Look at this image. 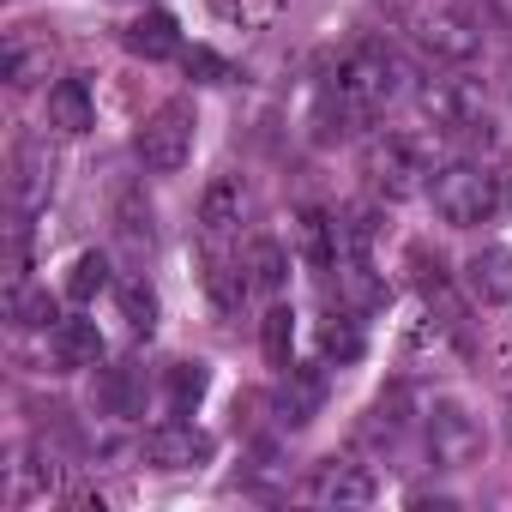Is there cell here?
Here are the masks:
<instances>
[{
    "mask_svg": "<svg viewBox=\"0 0 512 512\" xmlns=\"http://www.w3.org/2000/svg\"><path fill=\"white\" fill-rule=\"evenodd\" d=\"M428 199H434V211L452 229H476V223H488V217L506 211L512 181L500 169H488V163H446V169L428 175Z\"/></svg>",
    "mask_w": 512,
    "mask_h": 512,
    "instance_id": "1",
    "label": "cell"
},
{
    "mask_svg": "<svg viewBox=\"0 0 512 512\" xmlns=\"http://www.w3.org/2000/svg\"><path fill=\"white\" fill-rule=\"evenodd\" d=\"M398 85H404V67H398V55L386 49V43H356L344 61H338V97L356 109V115H368V109H380V103H392L398 97Z\"/></svg>",
    "mask_w": 512,
    "mask_h": 512,
    "instance_id": "2",
    "label": "cell"
},
{
    "mask_svg": "<svg viewBox=\"0 0 512 512\" xmlns=\"http://www.w3.org/2000/svg\"><path fill=\"white\" fill-rule=\"evenodd\" d=\"M193 109L187 103H163V109H151L145 115V127L133 133V151H139V163L151 169V175H175V169H187V157H193Z\"/></svg>",
    "mask_w": 512,
    "mask_h": 512,
    "instance_id": "3",
    "label": "cell"
},
{
    "mask_svg": "<svg viewBox=\"0 0 512 512\" xmlns=\"http://www.w3.org/2000/svg\"><path fill=\"white\" fill-rule=\"evenodd\" d=\"M482 446H488V434L464 404H434L428 410V458L440 470H470L482 458Z\"/></svg>",
    "mask_w": 512,
    "mask_h": 512,
    "instance_id": "4",
    "label": "cell"
},
{
    "mask_svg": "<svg viewBox=\"0 0 512 512\" xmlns=\"http://www.w3.org/2000/svg\"><path fill=\"white\" fill-rule=\"evenodd\" d=\"M476 25L482 19L470 7H440V13L422 19V49L434 61H476V49H482V31Z\"/></svg>",
    "mask_w": 512,
    "mask_h": 512,
    "instance_id": "5",
    "label": "cell"
},
{
    "mask_svg": "<svg viewBox=\"0 0 512 512\" xmlns=\"http://www.w3.org/2000/svg\"><path fill=\"white\" fill-rule=\"evenodd\" d=\"M368 175H374V187H380L386 199H404V193L416 187V175H428V169H422V157L410 151V139L386 133V139L368 145Z\"/></svg>",
    "mask_w": 512,
    "mask_h": 512,
    "instance_id": "6",
    "label": "cell"
},
{
    "mask_svg": "<svg viewBox=\"0 0 512 512\" xmlns=\"http://www.w3.org/2000/svg\"><path fill=\"white\" fill-rule=\"evenodd\" d=\"M145 458H151L157 470H193V464L211 458V440H205L193 422H163V428L145 434Z\"/></svg>",
    "mask_w": 512,
    "mask_h": 512,
    "instance_id": "7",
    "label": "cell"
},
{
    "mask_svg": "<svg viewBox=\"0 0 512 512\" xmlns=\"http://www.w3.org/2000/svg\"><path fill=\"white\" fill-rule=\"evenodd\" d=\"M308 494L320 500V506H374V476L362 470V464H344V458H326L320 470H314V482H308Z\"/></svg>",
    "mask_w": 512,
    "mask_h": 512,
    "instance_id": "8",
    "label": "cell"
},
{
    "mask_svg": "<svg viewBox=\"0 0 512 512\" xmlns=\"http://www.w3.org/2000/svg\"><path fill=\"white\" fill-rule=\"evenodd\" d=\"M320 410H326V374L290 362V368H284V386H278V422H284V428H308Z\"/></svg>",
    "mask_w": 512,
    "mask_h": 512,
    "instance_id": "9",
    "label": "cell"
},
{
    "mask_svg": "<svg viewBox=\"0 0 512 512\" xmlns=\"http://www.w3.org/2000/svg\"><path fill=\"white\" fill-rule=\"evenodd\" d=\"M49 350H55L61 374H85L103 362V332H97V320H61V326H49Z\"/></svg>",
    "mask_w": 512,
    "mask_h": 512,
    "instance_id": "10",
    "label": "cell"
},
{
    "mask_svg": "<svg viewBox=\"0 0 512 512\" xmlns=\"http://www.w3.org/2000/svg\"><path fill=\"white\" fill-rule=\"evenodd\" d=\"M290 253H296V260H308V266H332L338 260V217L302 205L290 217Z\"/></svg>",
    "mask_w": 512,
    "mask_h": 512,
    "instance_id": "11",
    "label": "cell"
},
{
    "mask_svg": "<svg viewBox=\"0 0 512 512\" xmlns=\"http://www.w3.org/2000/svg\"><path fill=\"white\" fill-rule=\"evenodd\" d=\"M247 181L241 175H217L211 187H205V199H199V229L205 235H229V229H241V217H247Z\"/></svg>",
    "mask_w": 512,
    "mask_h": 512,
    "instance_id": "12",
    "label": "cell"
},
{
    "mask_svg": "<svg viewBox=\"0 0 512 512\" xmlns=\"http://www.w3.org/2000/svg\"><path fill=\"white\" fill-rule=\"evenodd\" d=\"M464 278H470V296H476V302L506 308V302H512V247H482V253H470Z\"/></svg>",
    "mask_w": 512,
    "mask_h": 512,
    "instance_id": "13",
    "label": "cell"
},
{
    "mask_svg": "<svg viewBox=\"0 0 512 512\" xmlns=\"http://www.w3.org/2000/svg\"><path fill=\"white\" fill-rule=\"evenodd\" d=\"M121 43L145 61H169V55H181V25L169 13H139V19H127Z\"/></svg>",
    "mask_w": 512,
    "mask_h": 512,
    "instance_id": "14",
    "label": "cell"
},
{
    "mask_svg": "<svg viewBox=\"0 0 512 512\" xmlns=\"http://www.w3.org/2000/svg\"><path fill=\"white\" fill-rule=\"evenodd\" d=\"M91 91L79 85V79H55L49 85V127L55 133H67V139H79V133H91Z\"/></svg>",
    "mask_w": 512,
    "mask_h": 512,
    "instance_id": "15",
    "label": "cell"
},
{
    "mask_svg": "<svg viewBox=\"0 0 512 512\" xmlns=\"http://www.w3.org/2000/svg\"><path fill=\"white\" fill-rule=\"evenodd\" d=\"M241 272H247V284H253V290H278V284L290 278V253H284V241L253 235V241H247V253H241Z\"/></svg>",
    "mask_w": 512,
    "mask_h": 512,
    "instance_id": "16",
    "label": "cell"
},
{
    "mask_svg": "<svg viewBox=\"0 0 512 512\" xmlns=\"http://www.w3.org/2000/svg\"><path fill=\"white\" fill-rule=\"evenodd\" d=\"M43 199H49V163H43L31 145H19V157H13V205L31 211V205H43Z\"/></svg>",
    "mask_w": 512,
    "mask_h": 512,
    "instance_id": "17",
    "label": "cell"
},
{
    "mask_svg": "<svg viewBox=\"0 0 512 512\" xmlns=\"http://www.w3.org/2000/svg\"><path fill=\"white\" fill-rule=\"evenodd\" d=\"M416 103H422V115H428L434 127H446V133H452V127H470V115H464V91H458L452 79L422 85V97H416Z\"/></svg>",
    "mask_w": 512,
    "mask_h": 512,
    "instance_id": "18",
    "label": "cell"
},
{
    "mask_svg": "<svg viewBox=\"0 0 512 512\" xmlns=\"http://www.w3.org/2000/svg\"><path fill=\"white\" fill-rule=\"evenodd\" d=\"M7 320L25 326V332H37V326H61L49 290H31V284H13V296H7Z\"/></svg>",
    "mask_w": 512,
    "mask_h": 512,
    "instance_id": "19",
    "label": "cell"
},
{
    "mask_svg": "<svg viewBox=\"0 0 512 512\" xmlns=\"http://www.w3.org/2000/svg\"><path fill=\"white\" fill-rule=\"evenodd\" d=\"M260 350L272 368H290V350H296V314L290 308H266L260 320Z\"/></svg>",
    "mask_w": 512,
    "mask_h": 512,
    "instance_id": "20",
    "label": "cell"
},
{
    "mask_svg": "<svg viewBox=\"0 0 512 512\" xmlns=\"http://www.w3.org/2000/svg\"><path fill=\"white\" fill-rule=\"evenodd\" d=\"M103 404H109L115 416H139V404H145L139 368H109V374H103Z\"/></svg>",
    "mask_w": 512,
    "mask_h": 512,
    "instance_id": "21",
    "label": "cell"
},
{
    "mask_svg": "<svg viewBox=\"0 0 512 512\" xmlns=\"http://www.w3.org/2000/svg\"><path fill=\"white\" fill-rule=\"evenodd\" d=\"M103 290H109V260H103V253H79L73 272H67V296L73 302H91Z\"/></svg>",
    "mask_w": 512,
    "mask_h": 512,
    "instance_id": "22",
    "label": "cell"
},
{
    "mask_svg": "<svg viewBox=\"0 0 512 512\" xmlns=\"http://www.w3.org/2000/svg\"><path fill=\"white\" fill-rule=\"evenodd\" d=\"M205 386H211V368L205 362H175L169 368V404L175 410H193L205 398Z\"/></svg>",
    "mask_w": 512,
    "mask_h": 512,
    "instance_id": "23",
    "label": "cell"
},
{
    "mask_svg": "<svg viewBox=\"0 0 512 512\" xmlns=\"http://www.w3.org/2000/svg\"><path fill=\"white\" fill-rule=\"evenodd\" d=\"M404 404H410V398H404V386H392V392L368 410L362 434H368V440H398V434H404Z\"/></svg>",
    "mask_w": 512,
    "mask_h": 512,
    "instance_id": "24",
    "label": "cell"
},
{
    "mask_svg": "<svg viewBox=\"0 0 512 512\" xmlns=\"http://www.w3.org/2000/svg\"><path fill=\"white\" fill-rule=\"evenodd\" d=\"M320 350H326V362H356V356H362V326L332 314V320L320 326Z\"/></svg>",
    "mask_w": 512,
    "mask_h": 512,
    "instance_id": "25",
    "label": "cell"
},
{
    "mask_svg": "<svg viewBox=\"0 0 512 512\" xmlns=\"http://www.w3.org/2000/svg\"><path fill=\"white\" fill-rule=\"evenodd\" d=\"M121 314H127L133 332H151V326H157V296L133 278V284H121Z\"/></svg>",
    "mask_w": 512,
    "mask_h": 512,
    "instance_id": "26",
    "label": "cell"
},
{
    "mask_svg": "<svg viewBox=\"0 0 512 512\" xmlns=\"http://www.w3.org/2000/svg\"><path fill=\"white\" fill-rule=\"evenodd\" d=\"M43 67H49V55H31L25 43H13V49H7V85H19V91H25V85H37V73H43Z\"/></svg>",
    "mask_w": 512,
    "mask_h": 512,
    "instance_id": "27",
    "label": "cell"
},
{
    "mask_svg": "<svg viewBox=\"0 0 512 512\" xmlns=\"http://www.w3.org/2000/svg\"><path fill=\"white\" fill-rule=\"evenodd\" d=\"M187 73H205V85H223L229 79V61H217L211 49H193L187 55Z\"/></svg>",
    "mask_w": 512,
    "mask_h": 512,
    "instance_id": "28",
    "label": "cell"
},
{
    "mask_svg": "<svg viewBox=\"0 0 512 512\" xmlns=\"http://www.w3.org/2000/svg\"><path fill=\"white\" fill-rule=\"evenodd\" d=\"M121 235H127V241H151V211H139V205L127 199V205H121Z\"/></svg>",
    "mask_w": 512,
    "mask_h": 512,
    "instance_id": "29",
    "label": "cell"
}]
</instances>
